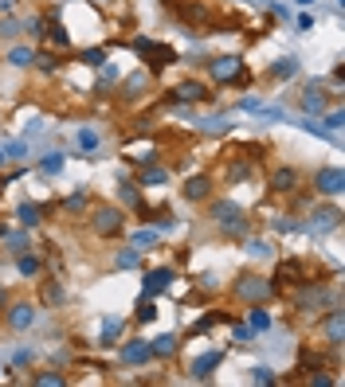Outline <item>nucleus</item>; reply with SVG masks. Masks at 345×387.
I'll return each mask as SVG.
<instances>
[{"mask_svg":"<svg viewBox=\"0 0 345 387\" xmlns=\"http://www.w3.org/2000/svg\"><path fill=\"white\" fill-rule=\"evenodd\" d=\"M232 293L239 297V302H247V305H263L267 297H275V286H271V278H263V274H251V270H244V274L232 282Z\"/></svg>","mask_w":345,"mask_h":387,"instance_id":"1","label":"nucleus"},{"mask_svg":"<svg viewBox=\"0 0 345 387\" xmlns=\"http://www.w3.org/2000/svg\"><path fill=\"white\" fill-rule=\"evenodd\" d=\"M126 227V211L114 204H99L90 207V231L99 235V239H114V235H122Z\"/></svg>","mask_w":345,"mask_h":387,"instance_id":"2","label":"nucleus"},{"mask_svg":"<svg viewBox=\"0 0 345 387\" xmlns=\"http://www.w3.org/2000/svg\"><path fill=\"white\" fill-rule=\"evenodd\" d=\"M208 79L216 86H232V83H247L244 59L239 55H212L208 59Z\"/></svg>","mask_w":345,"mask_h":387,"instance_id":"3","label":"nucleus"},{"mask_svg":"<svg viewBox=\"0 0 345 387\" xmlns=\"http://www.w3.org/2000/svg\"><path fill=\"white\" fill-rule=\"evenodd\" d=\"M318 333L326 337L330 348H342V340H345V309H342V305L322 309V313H318Z\"/></svg>","mask_w":345,"mask_h":387,"instance_id":"4","label":"nucleus"},{"mask_svg":"<svg viewBox=\"0 0 345 387\" xmlns=\"http://www.w3.org/2000/svg\"><path fill=\"white\" fill-rule=\"evenodd\" d=\"M130 48H134L137 55H146V59H149V71H161V67H172V63H177V51H172L169 43H153V39H141V36H137Z\"/></svg>","mask_w":345,"mask_h":387,"instance_id":"5","label":"nucleus"},{"mask_svg":"<svg viewBox=\"0 0 345 387\" xmlns=\"http://www.w3.org/2000/svg\"><path fill=\"white\" fill-rule=\"evenodd\" d=\"M36 317H39V305L24 297V302H12L4 309V325L12 328V333H28V328L36 325Z\"/></svg>","mask_w":345,"mask_h":387,"instance_id":"6","label":"nucleus"},{"mask_svg":"<svg viewBox=\"0 0 345 387\" xmlns=\"http://www.w3.org/2000/svg\"><path fill=\"white\" fill-rule=\"evenodd\" d=\"M314 188H318V196H330V200H337L345 188V172L337 169V165H322L318 172H314Z\"/></svg>","mask_w":345,"mask_h":387,"instance_id":"7","label":"nucleus"},{"mask_svg":"<svg viewBox=\"0 0 345 387\" xmlns=\"http://www.w3.org/2000/svg\"><path fill=\"white\" fill-rule=\"evenodd\" d=\"M165 98H169V102H177V106H181V102H208L212 90H208V83H200V79H185V83L172 86Z\"/></svg>","mask_w":345,"mask_h":387,"instance_id":"8","label":"nucleus"},{"mask_svg":"<svg viewBox=\"0 0 345 387\" xmlns=\"http://www.w3.org/2000/svg\"><path fill=\"white\" fill-rule=\"evenodd\" d=\"M212 192H216V184H212L208 172H197V176H188V180L181 184V196H185L188 204H208Z\"/></svg>","mask_w":345,"mask_h":387,"instance_id":"9","label":"nucleus"},{"mask_svg":"<svg viewBox=\"0 0 345 387\" xmlns=\"http://www.w3.org/2000/svg\"><path fill=\"white\" fill-rule=\"evenodd\" d=\"M298 184H302V172L290 169V165H283V169H275V172H271V192H275V196H290V192H298Z\"/></svg>","mask_w":345,"mask_h":387,"instance_id":"10","label":"nucleus"},{"mask_svg":"<svg viewBox=\"0 0 345 387\" xmlns=\"http://www.w3.org/2000/svg\"><path fill=\"white\" fill-rule=\"evenodd\" d=\"M153 360V352H149V340L134 337L122 344V364H130V368H146V364Z\"/></svg>","mask_w":345,"mask_h":387,"instance_id":"11","label":"nucleus"},{"mask_svg":"<svg viewBox=\"0 0 345 387\" xmlns=\"http://www.w3.org/2000/svg\"><path fill=\"white\" fill-rule=\"evenodd\" d=\"M172 278H177V274H172L169 266L149 270V274H146V282H141V293H146V297H157V293H165V290L172 286Z\"/></svg>","mask_w":345,"mask_h":387,"instance_id":"12","label":"nucleus"},{"mask_svg":"<svg viewBox=\"0 0 345 387\" xmlns=\"http://www.w3.org/2000/svg\"><path fill=\"white\" fill-rule=\"evenodd\" d=\"M220 364H224V352L212 348V352H204V356H197V360L188 364V375H193V379H208L212 368H220Z\"/></svg>","mask_w":345,"mask_h":387,"instance_id":"13","label":"nucleus"},{"mask_svg":"<svg viewBox=\"0 0 345 387\" xmlns=\"http://www.w3.org/2000/svg\"><path fill=\"white\" fill-rule=\"evenodd\" d=\"M149 352H153V360H172L181 352V340H177V333H161L149 340Z\"/></svg>","mask_w":345,"mask_h":387,"instance_id":"14","label":"nucleus"},{"mask_svg":"<svg viewBox=\"0 0 345 387\" xmlns=\"http://www.w3.org/2000/svg\"><path fill=\"white\" fill-rule=\"evenodd\" d=\"M326 106H330V98L322 94V83H310L306 86V94H302V114H310V118H314V114H326Z\"/></svg>","mask_w":345,"mask_h":387,"instance_id":"15","label":"nucleus"},{"mask_svg":"<svg viewBox=\"0 0 345 387\" xmlns=\"http://www.w3.org/2000/svg\"><path fill=\"white\" fill-rule=\"evenodd\" d=\"M298 71H302L298 55H283V59H275V63H271V71H267V74H271L275 83H286V79H295Z\"/></svg>","mask_w":345,"mask_h":387,"instance_id":"16","label":"nucleus"},{"mask_svg":"<svg viewBox=\"0 0 345 387\" xmlns=\"http://www.w3.org/2000/svg\"><path fill=\"white\" fill-rule=\"evenodd\" d=\"M149 86V71H134L122 79V98H141Z\"/></svg>","mask_w":345,"mask_h":387,"instance_id":"17","label":"nucleus"},{"mask_svg":"<svg viewBox=\"0 0 345 387\" xmlns=\"http://www.w3.org/2000/svg\"><path fill=\"white\" fill-rule=\"evenodd\" d=\"M161 184H169V169H161V165H149V169L137 172V188H161Z\"/></svg>","mask_w":345,"mask_h":387,"instance_id":"18","label":"nucleus"},{"mask_svg":"<svg viewBox=\"0 0 345 387\" xmlns=\"http://www.w3.org/2000/svg\"><path fill=\"white\" fill-rule=\"evenodd\" d=\"M43 211H48V207H43V204H32V200L16 204V216H20V223H24V227H39V223H43Z\"/></svg>","mask_w":345,"mask_h":387,"instance_id":"19","label":"nucleus"},{"mask_svg":"<svg viewBox=\"0 0 345 387\" xmlns=\"http://www.w3.org/2000/svg\"><path fill=\"white\" fill-rule=\"evenodd\" d=\"M247 227H251V219L239 211V216H232V219H224V223H220V235H224V239H244Z\"/></svg>","mask_w":345,"mask_h":387,"instance_id":"20","label":"nucleus"},{"mask_svg":"<svg viewBox=\"0 0 345 387\" xmlns=\"http://www.w3.org/2000/svg\"><path fill=\"white\" fill-rule=\"evenodd\" d=\"M177 12H181V20H185V24H193V28H204V24H208V8H204V4H181ZM193 28H188V32H193Z\"/></svg>","mask_w":345,"mask_h":387,"instance_id":"21","label":"nucleus"},{"mask_svg":"<svg viewBox=\"0 0 345 387\" xmlns=\"http://www.w3.org/2000/svg\"><path fill=\"white\" fill-rule=\"evenodd\" d=\"M244 207L239 204H232V200H208V216L216 219V223H224V219H232V216H239Z\"/></svg>","mask_w":345,"mask_h":387,"instance_id":"22","label":"nucleus"},{"mask_svg":"<svg viewBox=\"0 0 345 387\" xmlns=\"http://www.w3.org/2000/svg\"><path fill=\"white\" fill-rule=\"evenodd\" d=\"M16 266H20V274H24V278H39V274H43V258H39V254H16Z\"/></svg>","mask_w":345,"mask_h":387,"instance_id":"23","label":"nucleus"},{"mask_svg":"<svg viewBox=\"0 0 345 387\" xmlns=\"http://www.w3.org/2000/svg\"><path fill=\"white\" fill-rule=\"evenodd\" d=\"M122 328H126L122 317H102V337H99V344H114V340L122 337Z\"/></svg>","mask_w":345,"mask_h":387,"instance_id":"24","label":"nucleus"},{"mask_svg":"<svg viewBox=\"0 0 345 387\" xmlns=\"http://www.w3.org/2000/svg\"><path fill=\"white\" fill-rule=\"evenodd\" d=\"M59 207L67 211V216H83L86 207H90V196H86L83 188H79V192H71V196H67V200H63Z\"/></svg>","mask_w":345,"mask_h":387,"instance_id":"25","label":"nucleus"},{"mask_svg":"<svg viewBox=\"0 0 345 387\" xmlns=\"http://www.w3.org/2000/svg\"><path fill=\"white\" fill-rule=\"evenodd\" d=\"M247 328H251V333H267V328H271V317H267L263 305H251V313H247Z\"/></svg>","mask_w":345,"mask_h":387,"instance_id":"26","label":"nucleus"},{"mask_svg":"<svg viewBox=\"0 0 345 387\" xmlns=\"http://www.w3.org/2000/svg\"><path fill=\"white\" fill-rule=\"evenodd\" d=\"M32 384L36 387H67V375L48 368V372H32Z\"/></svg>","mask_w":345,"mask_h":387,"instance_id":"27","label":"nucleus"},{"mask_svg":"<svg viewBox=\"0 0 345 387\" xmlns=\"http://www.w3.org/2000/svg\"><path fill=\"white\" fill-rule=\"evenodd\" d=\"M32 59H36V51H32V48H12V51H8V67H16V71L32 67Z\"/></svg>","mask_w":345,"mask_h":387,"instance_id":"28","label":"nucleus"},{"mask_svg":"<svg viewBox=\"0 0 345 387\" xmlns=\"http://www.w3.org/2000/svg\"><path fill=\"white\" fill-rule=\"evenodd\" d=\"M79 63H86V67H106L110 55H106V48H86V51H79Z\"/></svg>","mask_w":345,"mask_h":387,"instance_id":"29","label":"nucleus"},{"mask_svg":"<svg viewBox=\"0 0 345 387\" xmlns=\"http://www.w3.org/2000/svg\"><path fill=\"white\" fill-rule=\"evenodd\" d=\"M114 266H118V270H130V266H141V251H130V247H122V251L114 254Z\"/></svg>","mask_w":345,"mask_h":387,"instance_id":"30","label":"nucleus"},{"mask_svg":"<svg viewBox=\"0 0 345 387\" xmlns=\"http://www.w3.org/2000/svg\"><path fill=\"white\" fill-rule=\"evenodd\" d=\"M118 196H122V204H130L137 211L141 207V188H137V180L130 184V180H122V188H118Z\"/></svg>","mask_w":345,"mask_h":387,"instance_id":"31","label":"nucleus"},{"mask_svg":"<svg viewBox=\"0 0 345 387\" xmlns=\"http://www.w3.org/2000/svg\"><path fill=\"white\" fill-rule=\"evenodd\" d=\"M247 379H251V384L271 387L275 384V372H271V368H263V364H255V368H247Z\"/></svg>","mask_w":345,"mask_h":387,"instance_id":"32","label":"nucleus"},{"mask_svg":"<svg viewBox=\"0 0 345 387\" xmlns=\"http://www.w3.org/2000/svg\"><path fill=\"white\" fill-rule=\"evenodd\" d=\"M39 67V71H59V55H51V51H36V59H32Z\"/></svg>","mask_w":345,"mask_h":387,"instance_id":"33","label":"nucleus"},{"mask_svg":"<svg viewBox=\"0 0 345 387\" xmlns=\"http://www.w3.org/2000/svg\"><path fill=\"white\" fill-rule=\"evenodd\" d=\"M153 317H157V305H153V297H146V293H141V305H137V321H141V325H149Z\"/></svg>","mask_w":345,"mask_h":387,"instance_id":"34","label":"nucleus"},{"mask_svg":"<svg viewBox=\"0 0 345 387\" xmlns=\"http://www.w3.org/2000/svg\"><path fill=\"white\" fill-rule=\"evenodd\" d=\"M48 24H51V32H48V36H51V43H55V48H71V36L63 32V24H59V20H48Z\"/></svg>","mask_w":345,"mask_h":387,"instance_id":"35","label":"nucleus"},{"mask_svg":"<svg viewBox=\"0 0 345 387\" xmlns=\"http://www.w3.org/2000/svg\"><path fill=\"white\" fill-rule=\"evenodd\" d=\"M99 145H102V137L95 134V129H79V149H86V153H95Z\"/></svg>","mask_w":345,"mask_h":387,"instance_id":"36","label":"nucleus"},{"mask_svg":"<svg viewBox=\"0 0 345 387\" xmlns=\"http://www.w3.org/2000/svg\"><path fill=\"white\" fill-rule=\"evenodd\" d=\"M153 242H157V231H137V235H130V247H137V251H146Z\"/></svg>","mask_w":345,"mask_h":387,"instance_id":"37","label":"nucleus"},{"mask_svg":"<svg viewBox=\"0 0 345 387\" xmlns=\"http://www.w3.org/2000/svg\"><path fill=\"white\" fill-rule=\"evenodd\" d=\"M43 24H48L43 16H32V20H28V24H24V32H28V36H32V39H43V36H48V28H43Z\"/></svg>","mask_w":345,"mask_h":387,"instance_id":"38","label":"nucleus"},{"mask_svg":"<svg viewBox=\"0 0 345 387\" xmlns=\"http://www.w3.org/2000/svg\"><path fill=\"white\" fill-rule=\"evenodd\" d=\"M251 258H267L271 254V242H263V239H247V247H244Z\"/></svg>","mask_w":345,"mask_h":387,"instance_id":"39","label":"nucleus"},{"mask_svg":"<svg viewBox=\"0 0 345 387\" xmlns=\"http://www.w3.org/2000/svg\"><path fill=\"white\" fill-rule=\"evenodd\" d=\"M228 325V321H232V313H220V309H216V313H208V317H200V325H197V333H204V328H212V325Z\"/></svg>","mask_w":345,"mask_h":387,"instance_id":"40","label":"nucleus"},{"mask_svg":"<svg viewBox=\"0 0 345 387\" xmlns=\"http://www.w3.org/2000/svg\"><path fill=\"white\" fill-rule=\"evenodd\" d=\"M63 297H67V293H63L59 282H48V286H43V302H48V305H59Z\"/></svg>","mask_w":345,"mask_h":387,"instance_id":"41","label":"nucleus"},{"mask_svg":"<svg viewBox=\"0 0 345 387\" xmlns=\"http://www.w3.org/2000/svg\"><path fill=\"white\" fill-rule=\"evenodd\" d=\"M247 176H251V165H232L224 180H228V184H235V180H247Z\"/></svg>","mask_w":345,"mask_h":387,"instance_id":"42","label":"nucleus"},{"mask_svg":"<svg viewBox=\"0 0 345 387\" xmlns=\"http://www.w3.org/2000/svg\"><path fill=\"white\" fill-rule=\"evenodd\" d=\"M39 169L43 172H59L63 169V153H48V157L39 160Z\"/></svg>","mask_w":345,"mask_h":387,"instance_id":"43","label":"nucleus"},{"mask_svg":"<svg viewBox=\"0 0 345 387\" xmlns=\"http://www.w3.org/2000/svg\"><path fill=\"white\" fill-rule=\"evenodd\" d=\"M4 239H8V251H12V254H24L28 251V235H4Z\"/></svg>","mask_w":345,"mask_h":387,"instance_id":"44","label":"nucleus"},{"mask_svg":"<svg viewBox=\"0 0 345 387\" xmlns=\"http://www.w3.org/2000/svg\"><path fill=\"white\" fill-rule=\"evenodd\" d=\"M16 32H20L16 20H0V36H4V39H16Z\"/></svg>","mask_w":345,"mask_h":387,"instance_id":"45","label":"nucleus"},{"mask_svg":"<svg viewBox=\"0 0 345 387\" xmlns=\"http://www.w3.org/2000/svg\"><path fill=\"white\" fill-rule=\"evenodd\" d=\"M197 286H200V290H220V282H216V274H200V278H197Z\"/></svg>","mask_w":345,"mask_h":387,"instance_id":"46","label":"nucleus"},{"mask_svg":"<svg viewBox=\"0 0 345 387\" xmlns=\"http://www.w3.org/2000/svg\"><path fill=\"white\" fill-rule=\"evenodd\" d=\"M342 121H345V114H342V109H333L330 118H326V129H330V134H333V129H342Z\"/></svg>","mask_w":345,"mask_h":387,"instance_id":"47","label":"nucleus"},{"mask_svg":"<svg viewBox=\"0 0 345 387\" xmlns=\"http://www.w3.org/2000/svg\"><path fill=\"white\" fill-rule=\"evenodd\" d=\"M310 387H333V375H322V372H314V375H310Z\"/></svg>","mask_w":345,"mask_h":387,"instance_id":"48","label":"nucleus"},{"mask_svg":"<svg viewBox=\"0 0 345 387\" xmlns=\"http://www.w3.org/2000/svg\"><path fill=\"white\" fill-rule=\"evenodd\" d=\"M12 364H16V368H24V364H32V352H28V348H24V352H16V360H12Z\"/></svg>","mask_w":345,"mask_h":387,"instance_id":"49","label":"nucleus"},{"mask_svg":"<svg viewBox=\"0 0 345 387\" xmlns=\"http://www.w3.org/2000/svg\"><path fill=\"white\" fill-rule=\"evenodd\" d=\"M239 106H244V109H255V114H259V109H263V102H259V98H244Z\"/></svg>","mask_w":345,"mask_h":387,"instance_id":"50","label":"nucleus"},{"mask_svg":"<svg viewBox=\"0 0 345 387\" xmlns=\"http://www.w3.org/2000/svg\"><path fill=\"white\" fill-rule=\"evenodd\" d=\"M314 28V16H298V32H310Z\"/></svg>","mask_w":345,"mask_h":387,"instance_id":"51","label":"nucleus"},{"mask_svg":"<svg viewBox=\"0 0 345 387\" xmlns=\"http://www.w3.org/2000/svg\"><path fill=\"white\" fill-rule=\"evenodd\" d=\"M4 305H8V290H4V286H0V309H4Z\"/></svg>","mask_w":345,"mask_h":387,"instance_id":"52","label":"nucleus"},{"mask_svg":"<svg viewBox=\"0 0 345 387\" xmlns=\"http://www.w3.org/2000/svg\"><path fill=\"white\" fill-rule=\"evenodd\" d=\"M295 4H302V8H310V4H314V0H295Z\"/></svg>","mask_w":345,"mask_h":387,"instance_id":"53","label":"nucleus"}]
</instances>
